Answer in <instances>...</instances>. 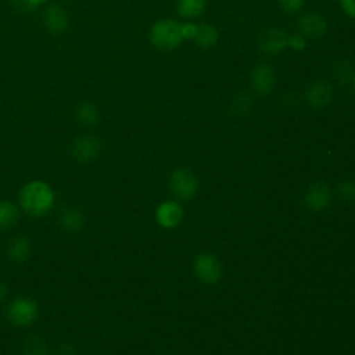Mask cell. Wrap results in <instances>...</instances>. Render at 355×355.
Listing matches in <instances>:
<instances>
[{"label":"cell","mask_w":355,"mask_h":355,"mask_svg":"<svg viewBox=\"0 0 355 355\" xmlns=\"http://www.w3.org/2000/svg\"><path fill=\"white\" fill-rule=\"evenodd\" d=\"M24 355H25V354H24Z\"/></svg>","instance_id":"cell-32"},{"label":"cell","mask_w":355,"mask_h":355,"mask_svg":"<svg viewBox=\"0 0 355 355\" xmlns=\"http://www.w3.org/2000/svg\"><path fill=\"white\" fill-rule=\"evenodd\" d=\"M58 225L67 233H78L85 226V215L76 207H65L58 214Z\"/></svg>","instance_id":"cell-15"},{"label":"cell","mask_w":355,"mask_h":355,"mask_svg":"<svg viewBox=\"0 0 355 355\" xmlns=\"http://www.w3.org/2000/svg\"><path fill=\"white\" fill-rule=\"evenodd\" d=\"M334 75L341 83H351L355 72L348 61H340L337 67H334Z\"/></svg>","instance_id":"cell-20"},{"label":"cell","mask_w":355,"mask_h":355,"mask_svg":"<svg viewBox=\"0 0 355 355\" xmlns=\"http://www.w3.org/2000/svg\"><path fill=\"white\" fill-rule=\"evenodd\" d=\"M298 33L306 39H319L327 31V22L323 15L318 12H305L297 21Z\"/></svg>","instance_id":"cell-9"},{"label":"cell","mask_w":355,"mask_h":355,"mask_svg":"<svg viewBox=\"0 0 355 355\" xmlns=\"http://www.w3.org/2000/svg\"><path fill=\"white\" fill-rule=\"evenodd\" d=\"M306 46V37L302 36L301 33H294L291 36H288L287 40V47L294 50V51H301L304 50Z\"/></svg>","instance_id":"cell-25"},{"label":"cell","mask_w":355,"mask_h":355,"mask_svg":"<svg viewBox=\"0 0 355 355\" xmlns=\"http://www.w3.org/2000/svg\"><path fill=\"white\" fill-rule=\"evenodd\" d=\"M198 31V25L193 21H186L180 24V33L183 40H194Z\"/></svg>","instance_id":"cell-24"},{"label":"cell","mask_w":355,"mask_h":355,"mask_svg":"<svg viewBox=\"0 0 355 355\" xmlns=\"http://www.w3.org/2000/svg\"><path fill=\"white\" fill-rule=\"evenodd\" d=\"M55 201L54 189L42 179L25 182L18 193V207L31 218L47 216L54 209Z\"/></svg>","instance_id":"cell-1"},{"label":"cell","mask_w":355,"mask_h":355,"mask_svg":"<svg viewBox=\"0 0 355 355\" xmlns=\"http://www.w3.org/2000/svg\"><path fill=\"white\" fill-rule=\"evenodd\" d=\"M43 24L53 35L62 33L69 25V17L64 7L60 4H50L43 12Z\"/></svg>","instance_id":"cell-13"},{"label":"cell","mask_w":355,"mask_h":355,"mask_svg":"<svg viewBox=\"0 0 355 355\" xmlns=\"http://www.w3.org/2000/svg\"><path fill=\"white\" fill-rule=\"evenodd\" d=\"M75 115L79 123L86 128H93L100 122V110L92 101L80 103L75 110Z\"/></svg>","instance_id":"cell-16"},{"label":"cell","mask_w":355,"mask_h":355,"mask_svg":"<svg viewBox=\"0 0 355 355\" xmlns=\"http://www.w3.org/2000/svg\"><path fill=\"white\" fill-rule=\"evenodd\" d=\"M340 4L344 12L355 19V0H340Z\"/></svg>","instance_id":"cell-28"},{"label":"cell","mask_w":355,"mask_h":355,"mask_svg":"<svg viewBox=\"0 0 355 355\" xmlns=\"http://www.w3.org/2000/svg\"><path fill=\"white\" fill-rule=\"evenodd\" d=\"M183 218V208L173 200L162 201L155 209V220L161 227L172 229L180 223Z\"/></svg>","instance_id":"cell-11"},{"label":"cell","mask_w":355,"mask_h":355,"mask_svg":"<svg viewBox=\"0 0 355 355\" xmlns=\"http://www.w3.org/2000/svg\"><path fill=\"white\" fill-rule=\"evenodd\" d=\"M8 297V284L0 279V304L6 301V298Z\"/></svg>","instance_id":"cell-30"},{"label":"cell","mask_w":355,"mask_h":355,"mask_svg":"<svg viewBox=\"0 0 355 355\" xmlns=\"http://www.w3.org/2000/svg\"><path fill=\"white\" fill-rule=\"evenodd\" d=\"M11 6L14 7V10H17L18 12H31L35 10V6L32 4L31 0H10Z\"/></svg>","instance_id":"cell-27"},{"label":"cell","mask_w":355,"mask_h":355,"mask_svg":"<svg viewBox=\"0 0 355 355\" xmlns=\"http://www.w3.org/2000/svg\"><path fill=\"white\" fill-rule=\"evenodd\" d=\"M193 272L205 284H215L220 280L223 269L219 259L209 252H200L193 261Z\"/></svg>","instance_id":"cell-5"},{"label":"cell","mask_w":355,"mask_h":355,"mask_svg":"<svg viewBox=\"0 0 355 355\" xmlns=\"http://www.w3.org/2000/svg\"><path fill=\"white\" fill-rule=\"evenodd\" d=\"M169 190L179 200H190L198 190V180L186 168H176L169 176Z\"/></svg>","instance_id":"cell-4"},{"label":"cell","mask_w":355,"mask_h":355,"mask_svg":"<svg viewBox=\"0 0 355 355\" xmlns=\"http://www.w3.org/2000/svg\"><path fill=\"white\" fill-rule=\"evenodd\" d=\"M250 100H251V98H250L248 96H245V94H240V96L233 101V110H234L236 112H239V114L245 112V111L248 110L250 104H251V101H250Z\"/></svg>","instance_id":"cell-26"},{"label":"cell","mask_w":355,"mask_h":355,"mask_svg":"<svg viewBox=\"0 0 355 355\" xmlns=\"http://www.w3.org/2000/svg\"><path fill=\"white\" fill-rule=\"evenodd\" d=\"M331 97H333L331 85L323 79H319L311 83L305 92L306 103L313 110L324 108L331 101Z\"/></svg>","instance_id":"cell-12"},{"label":"cell","mask_w":355,"mask_h":355,"mask_svg":"<svg viewBox=\"0 0 355 355\" xmlns=\"http://www.w3.org/2000/svg\"><path fill=\"white\" fill-rule=\"evenodd\" d=\"M46 352H47L46 344L37 337H31V340L26 344L25 355H46Z\"/></svg>","instance_id":"cell-22"},{"label":"cell","mask_w":355,"mask_h":355,"mask_svg":"<svg viewBox=\"0 0 355 355\" xmlns=\"http://www.w3.org/2000/svg\"><path fill=\"white\" fill-rule=\"evenodd\" d=\"M101 154V141L93 135L78 136L71 144V155L75 161L87 164L96 161Z\"/></svg>","instance_id":"cell-6"},{"label":"cell","mask_w":355,"mask_h":355,"mask_svg":"<svg viewBox=\"0 0 355 355\" xmlns=\"http://www.w3.org/2000/svg\"><path fill=\"white\" fill-rule=\"evenodd\" d=\"M7 258L14 263L26 262L33 254V244L26 236H15L6 247Z\"/></svg>","instance_id":"cell-14"},{"label":"cell","mask_w":355,"mask_h":355,"mask_svg":"<svg viewBox=\"0 0 355 355\" xmlns=\"http://www.w3.org/2000/svg\"><path fill=\"white\" fill-rule=\"evenodd\" d=\"M32 1V4L35 6V8H37L39 6H42V4H44L46 1H49V0H31Z\"/></svg>","instance_id":"cell-31"},{"label":"cell","mask_w":355,"mask_h":355,"mask_svg":"<svg viewBox=\"0 0 355 355\" xmlns=\"http://www.w3.org/2000/svg\"><path fill=\"white\" fill-rule=\"evenodd\" d=\"M337 191L340 197L345 201L355 200V183L351 180H343L337 184Z\"/></svg>","instance_id":"cell-21"},{"label":"cell","mask_w":355,"mask_h":355,"mask_svg":"<svg viewBox=\"0 0 355 355\" xmlns=\"http://www.w3.org/2000/svg\"><path fill=\"white\" fill-rule=\"evenodd\" d=\"M305 0H279V7L286 14H295L302 10Z\"/></svg>","instance_id":"cell-23"},{"label":"cell","mask_w":355,"mask_h":355,"mask_svg":"<svg viewBox=\"0 0 355 355\" xmlns=\"http://www.w3.org/2000/svg\"><path fill=\"white\" fill-rule=\"evenodd\" d=\"M182 40L180 24L173 19H159L154 22L150 29V42L158 50H173L182 43Z\"/></svg>","instance_id":"cell-3"},{"label":"cell","mask_w":355,"mask_h":355,"mask_svg":"<svg viewBox=\"0 0 355 355\" xmlns=\"http://www.w3.org/2000/svg\"><path fill=\"white\" fill-rule=\"evenodd\" d=\"M19 219V208L12 201H0V230H8L15 226Z\"/></svg>","instance_id":"cell-18"},{"label":"cell","mask_w":355,"mask_h":355,"mask_svg":"<svg viewBox=\"0 0 355 355\" xmlns=\"http://www.w3.org/2000/svg\"><path fill=\"white\" fill-rule=\"evenodd\" d=\"M207 7V0H178L176 10L182 18L196 19L202 15Z\"/></svg>","instance_id":"cell-17"},{"label":"cell","mask_w":355,"mask_h":355,"mask_svg":"<svg viewBox=\"0 0 355 355\" xmlns=\"http://www.w3.org/2000/svg\"><path fill=\"white\" fill-rule=\"evenodd\" d=\"M251 86L257 94H269L275 86L273 68L266 62H258L251 72Z\"/></svg>","instance_id":"cell-10"},{"label":"cell","mask_w":355,"mask_h":355,"mask_svg":"<svg viewBox=\"0 0 355 355\" xmlns=\"http://www.w3.org/2000/svg\"><path fill=\"white\" fill-rule=\"evenodd\" d=\"M58 355H76V351H75V347L71 345L69 343H62L60 347H58Z\"/></svg>","instance_id":"cell-29"},{"label":"cell","mask_w":355,"mask_h":355,"mask_svg":"<svg viewBox=\"0 0 355 355\" xmlns=\"http://www.w3.org/2000/svg\"><path fill=\"white\" fill-rule=\"evenodd\" d=\"M331 202V190L324 182H313L304 194V204L311 211H324Z\"/></svg>","instance_id":"cell-8"},{"label":"cell","mask_w":355,"mask_h":355,"mask_svg":"<svg viewBox=\"0 0 355 355\" xmlns=\"http://www.w3.org/2000/svg\"><path fill=\"white\" fill-rule=\"evenodd\" d=\"M218 37H219V35H218V31L215 26H212L209 24H201V25H198V31H197L194 40L200 47L211 49L216 44Z\"/></svg>","instance_id":"cell-19"},{"label":"cell","mask_w":355,"mask_h":355,"mask_svg":"<svg viewBox=\"0 0 355 355\" xmlns=\"http://www.w3.org/2000/svg\"><path fill=\"white\" fill-rule=\"evenodd\" d=\"M6 318L15 327H29L39 318V304L32 297H14L6 305Z\"/></svg>","instance_id":"cell-2"},{"label":"cell","mask_w":355,"mask_h":355,"mask_svg":"<svg viewBox=\"0 0 355 355\" xmlns=\"http://www.w3.org/2000/svg\"><path fill=\"white\" fill-rule=\"evenodd\" d=\"M288 35L280 28H269L261 33L258 40V49L266 55H277L287 49Z\"/></svg>","instance_id":"cell-7"}]
</instances>
